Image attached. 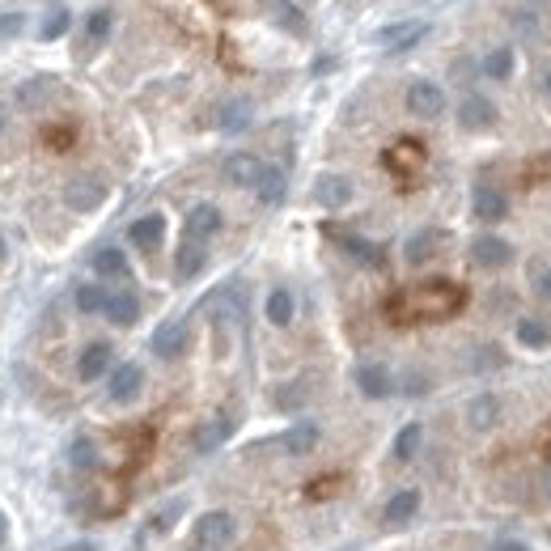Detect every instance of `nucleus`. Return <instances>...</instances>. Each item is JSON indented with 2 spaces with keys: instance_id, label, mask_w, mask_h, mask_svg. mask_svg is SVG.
<instances>
[{
  "instance_id": "obj_1",
  "label": "nucleus",
  "mask_w": 551,
  "mask_h": 551,
  "mask_svg": "<svg viewBox=\"0 0 551 551\" xmlns=\"http://www.w3.org/2000/svg\"><path fill=\"white\" fill-rule=\"evenodd\" d=\"M234 539H238L234 513L208 509V513L195 518V547H200V551H225V547H234Z\"/></svg>"
},
{
  "instance_id": "obj_2",
  "label": "nucleus",
  "mask_w": 551,
  "mask_h": 551,
  "mask_svg": "<svg viewBox=\"0 0 551 551\" xmlns=\"http://www.w3.org/2000/svg\"><path fill=\"white\" fill-rule=\"evenodd\" d=\"M64 204L73 212H94L106 204V183L94 179V174H81V179H68L64 183Z\"/></svg>"
},
{
  "instance_id": "obj_3",
  "label": "nucleus",
  "mask_w": 551,
  "mask_h": 551,
  "mask_svg": "<svg viewBox=\"0 0 551 551\" xmlns=\"http://www.w3.org/2000/svg\"><path fill=\"white\" fill-rule=\"evenodd\" d=\"M407 111L416 119H437L446 111V90L437 81H412L407 85Z\"/></svg>"
},
{
  "instance_id": "obj_4",
  "label": "nucleus",
  "mask_w": 551,
  "mask_h": 551,
  "mask_svg": "<svg viewBox=\"0 0 551 551\" xmlns=\"http://www.w3.org/2000/svg\"><path fill=\"white\" fill-rule=\"evenodd\" d=\"M458 128L462 132H492L496 128V106L484 94H467L458 102Z\"/></svg>"
},
{
  "instance_id": "obj_5",
  "label": "nucleus",
  "mask_w": 551,
  "mask_h": 551,
  "mask_svg": "<svg viewBox=\"0 0 551 551\" xmlns=\"http://www.w3.org/2000/svg\"><path fill=\"white\" fill-rule=\"evenodd\" d=\"M462 420H467V429L471 433H492L496 424H501V399L496 395H471L467 407H462Z\"/></svg>"
},
{
  "instance_id": "obj_6",
  "label": "nucleus",
  "mask_w": 551,
  "mask_h": 551,
  "mask_svg": "<svg viewBox=\"0 0 551 551\" xmlns=\"http://www.w3.org/2000/svg\"><path fill=\"white\" fill-rule=\"evenodd\" d=\"M149 348H153V357H162V361H179L183 352H187V323H183V318H170V323H162V327L153 331Z\"/></svg>"
},
{
  "instance_id": "obj_7",
  "label": "nucleus",
  "mask_w": 551,
  "mask_h": 551,
  "mask_svg": "<svg viewBox=\"0 0 551 551\" xmlns=\"http://www.w3.org/2000/svg\"><path fill=\"white\" fill-rule=\"evenodd\" d=\"M424 34H429V22H390L373 34V43L386 47V51H412Z\"/></svg>"
},
{
  "instance_id": "obj_8",
  "label": "nucleus",
  "mask_w": 551,
  "mask_h": 551,
  "mask_svg": "<svg viewBox=\"0 0 551 551\" xmlns=\"http://www.w3.org/2000/svg\"><path fill=\"white\" fill-rule=\"evenodd\" d=\"M471 212L484 225H496V221H505V212H509V200H505V191L501 187H492V183H479L471 191Z\"/></svg>"
},
{
  "instance_id": "obj_9",
  "label": "nucleus",
  "mask_w": 551,
  "mask_h": 551,
  "mask_svg": "<svg viewBox=\"0 0 551 551\" xmlns=\"http://www.w3.org/2000/svg\"><path fill=\"white\" fill-rule=\"evenodd\" d=\"M263 170H268V162H259L255 153H229L225 157V179L234 183V187H259V179H263Z\"/></svg>"
},
{
  "instance_id": "obj_10",
  "label": "nucleus",
  "mask_w": 551,
  "mask_h": 551,
  "mask_svg": "<svg viewBox=\"0 0 551 551\" xmlns=\"http://www.w3.org/2000/svg\"><path fill=\"white\" fill-rule=\"evenodd\" d=\"M352 378H357V390H361L365 399H386L390 390H395V378H390V369L378 365V361H361Z\"/></svg>"
},
{
  "instance_id": "obj_11",
  "label": "nucleus",
  "mask_w": 551,
  "mask_h": 551,
  "mask_svg": "<svg viewBox=\"0 0 551 551\" xmlns=\"http://www.w3.org/2000/svg\"><path fill=\"white\" fill-rule=\"evenodd\" d=\"M314 200L323 208H348L352 204V179H344V174H318L314 179Z\"/></svg>"
},
{
  "instance_id": "obj_12",
  "label": "nucleus",
  "mask_w": 551,
  "mask_h": 551,
  "mask_svg": "<svg viewBox=\"0 0 551 551\" xmlns=\"http://www.w3.org/2000/svg\"><path fill=\"white\" fill-rule=\"evenodd\" d=\"M140 390H145V369H140L136 361H123L111 369V399L115 403H132Z\"/></svg>"
},
{
  "instance_id": "obj_13",
  "label": "nucleus",
  "mask_w": 551,
  "mask_h": 551,
  "mask_svg": "<svg viewBox=\"0 0 551 551\" xmlns=\"http://www.w3.org/2000/svg\"><path fill=\"white\" fill-rule=\"evenodd\" d=\"M471 259L479 263V268H505V263L513 259V246L505 238H496V234H479L471 242Z\"/></svg>"
},
{
  "instance_id": "obj_14",
  "label": "nucleus",
  "mask_w": 551,
  "mask_h": 551,
  "mask_svg": "<svg viewBox=\"0 0 551 551\" xmlns=\"http://www.w3.org/2000/svg\"><path fill=\"white\" fill-rule=\"evenodd\" d=\"M128 238H132L136 251H157L162 238H166V217H162V212H149V217L132 221L128 225Z\"/></svg>"
},
{
  "instance_id": "obj_15",
  "label": "nucleus",
  "mask_w": 551,
  "mask_h": 551,
  "mask_svg": "<svg viewBox=\"0 0 551 551\" xmlns=\"http://www.w3.org/2000/svg\"><path fill=\"white\" fill-rule=\"evenodd\" d=\"M221 208L217 204H195L187 212V242H204L212 234H221Z\"/></svg>"
},
{
  "instance_id": "obj_16",
  "label": "nucleus",
  "mask_w": 551,
  "mask_h": 551,
  "mask_svg": "<svg viewBox=\"0 0 551 551\" xmlns=\"http://www.w3.org/2000/svg\"><path fill=\"white\" fill-rule=\"evenodd\" d=\"M111 361H115V348L106 344V340H94L90 348L81 352V361H77V378L81 382H98L106 369H111Z\"/></svg>"
},
{
  "instance_id": "obj_17",
  "label": "nucleus",
  "mask_w": 551,
  "mask_h": 551,
  "mask_svg": "<svg viewBox=\"0 0 551 551\" xmlns=\"http://www.w3.org/2000/svg\"><path fill=\"white\" fill-rule=\"evenodd\" d=\"M229 433H234V420H229V416H212V420H204L200 429H195L191 446H195V454H212L217 446H225Z\"/></svg>"
},
{
  "instance_id": "obj_18",
  "label": "nucleus",
  "mask_w": 551,
  "mask_h": 551,
  "mask_svg": "<svg viewBox=\"0 0 551 551\" xmlns=\"http://www.w3.org/2000/svg\"><path fill=\"white\" fill-rule=\"evenodd\" d=\"M111 30H115V13L106 9V5L90 9V17H85V30H81V47L85 51H98L106 39H111Z\"/></svg>"
},
{
  "instance_id": "obj_19",
  "label": "nucleus",
  "mask_w": 551,
  "mask_h": 551,
  "mask_svg": "<svg viewBox=\"0 0 551 551\" xmlns=\"http://www.w3.org/2000/svg\"><path fill=\"white\" fill-rule=\"evenodd\" d=\"M420 513V492L416 488H403V492H395L386 501V509H382V522L386 526H407Z\"/></svg>"
},
{
  "instance_id": "obj_20",
  "label": "nucleus",
  "mask_w": 551,
  "mask_h": 551,
  "mask_svg": "<svg viewBox=\"0 0 551 551\" xmlns=\"http://www.w3.org/2000/svg\"><path fill=\"white\" fill-rule=\"evenodd\" d=\"M251 123H255V106L246 102V98L221 102V111H217V128H221V132H246Z\"/></svg>"
},
{
  "instance_id": "obj_21",
  "label": "nucleus",
  "mask_w": 551,
  "mask_h": 551,
  "mask_svg": "<svg viewBox=\"0 0 551 551\" xmlns=\"http://www.w3.org/2000/svg\"><path fill=\"white\" fill-rule=\"evenodd\" d=\"M106 318H111L115 327H136V318H140V297L136 293H111L106 297V310H102Z\"/></svg>"
},
{
  "instance_id": "obj_22",
  "label": "nucleus",
  "mask_w": 551,
  "mask_h": 551,
  "mask_svg": "<svg viewBox=\"0 0 551 551\" xmlns=\"http://www.w3.org/2000/svg\"><path fill=\"white\" fill-rule=\"evenodd\" d=\"M284 454H293V458H301V454H310L314 446H318V424L314 420H301V424H293L289 433H284Z\"/></svg>"
},
{
  "instance_id": "obj_23",
  "label": "nucleus",
  "mask_w": 551,
  "mask_h": 551,
  "mask_svg": "<svg viewBox=\"0 0 551 551\" xmlns=\"http://www.w3.org/2000/svg\"><path fill=\"white\" fill-rule=\"evenodd\" d=\"M331 238H335V246H344L357 263H365V268H382V246H373V242H365L357 234H331Z\"/></svg>"
},
{
  "instance_id": "obj_24",
  "label": "nucleus",
  "mask_w": 551,
  "mask_h": 551,
  "mask_svg": "<svg viewBox=\"0 0 551 551\" xmlns=\"http://www.w3.org/2000/svg\"><path fill=\"white\" fill-rule=\"evenodd\" d=\"M204 263H208L204 242H187L183 251H179V259H174V276H179V280L187 284V280H195V276L204 272Z\"/></svg>"
},
{
  "instance_id": "obj_25",
  "label": "nucleus",
  "mask_w": 551,
  "mask_h": 551,
  "mask_svg": "<svg viewBox=\"0 0 551 551\" xmlns=\"http://www.w3.org/2000/svg\"><path fill=\"white\" fill-rule=\"evenodd\" d=\"M437 242H441V234H433V229H420V234L407 238V246H403V259L412 263V268H420V263H429V259H433Z\"/></svg>"
},
{
  "instance_id": "obj_26",
  "label": "nucleus",
  "mask_w": 551,
  "mask_h": 551,
  "mask_svg": "<svg viewBox=\"0 0 551 551\" xmlns=\"http://www.w3.org/2000/svg\"><path fill=\"white\" fill-rule=\"evenodd\" d=\"M293 314H297L293 293H289V289H272V293H268V323H272V327H289Z\"/></svg>"
},
{
  "instance_id": "obj_27",
  "label": "nucleus",
  "mask_w": 551,
  "mask_h": 551,
  "mask_svg": "<svg viewBox=\"0 0 551 551\" xmlns=\"http://www.w3.org/2000/svg\"><path fill=\"white\" fill-rule=\"evenodd\" d=\"M284 191H289V183H284V170H276V166H268V170H263V179H259V187H255L259 204L276 208V204L284 200Z\"/></svg>"
},
{
  "instance_id": "obj_28",
  "label": "nucleus",
  "mask_w": 551,
  "mask_h": 551,
  "mask_svg": "<svg viewBox=\"0 0 551 551\" xmlns=\"http://www.w3.org/2000/svg\"><path fill=\"white\" fill-rule=\"evenodd\" d=\"M420 441H424V429L412 420V424H403L399 437H395V446H390V454H395V462H412L420 454Z\"/></svg>"
},
{
  "instance_id": "obj_29",
  "label": "nucleus",
  "mask_w": 551,
  "mask_h": 551,
  "mask_svg": "<svg viewBox=\"0 0 551 551\" xmlns=\"http://www.w3.org/2000/svg\"><path fill=\"white\" fill-rule=\"evenodd\" d=\"M94 272L98 276H128V255L119 251V246H102V251H94Z\"/></svg>"
},
{
  "instance_id": "obj_30",
  "label": "nucleus",
  "mask_w": 551,
  "mask_h": 551,
  "mask_svg": "<svg viewBox=\"0 0 551 551\" xmlns=\"http://www.w3.org/2000/svg\"><path fill=\"white\" fill-rule=\"evenodd\" d=\"M518 344L522 348H547L551 344V327L543 318H518Z\"/></svg>"
},
{
  "instance_id": "obj_31",
  "label": "nucleus",
  "mask_w": 551,
  "mask_h": 551,
  "mask_svg": "<svg viewBox=\"0 0 551 551\" xmlns=\"http://www.w3.org/2000/svg\"><path fill=\"white\" fill-rule=\"evenodd\" d=\"M68 22H73V13H68L64 5H51L47 13H43V26H39V39L43 43H56L60 34L68 30Z\"/></svg>"
},
{
  "instance_id": "obj_32",
  "label": "nucleus",
  "mask_w": 551,
  "mask_h": 551,
  "mask_svg": "<svg viewBox=\"0 0 551 551\" xmlns=\"http://www.w3.org/2000/svg\"><path fill=\"white\" fill-rule=\"evenodd\" d=\"M484 73L492 81H509L513 77V47H492L484 56Z\"/></svg>"
},
{
  "instance_id": "obj_33",
  "label": "nucleus",
  "mask_w": 551,
  "mask_h": 551,
  "mask_svg": "<svg viewBox=\"0 0 551 551\" xmlns=\"http://www.w3.org/2000/svg\"><path fill=\"white\" fill-rule=\"evenodd\" d=\"M106 297H111V293H106L102 284H81V289H77V310L81 314H102L106 310Z\"/></svg>"
},
{
  "instance_id": "obj_34",
  "label": "nucleus",
  "mask_w": 551,
  "mask_h": 551,
  "mask_svg": "<svg viewBox=\"0 0 551 551\" xmlns=\"http://www.w3.org/2000/svg\"><path fill=\"white\" fill-rule=\"evenodd\" d=\"M68 462H73L77 471H90L94 462H98V446H94L90 437H77L73 446H68Z\"/></svg>"
},
{
  "instance_id": "obj_35",
  "label": "nucleus",
  "mask_w": 551,
  "mask_h": 551,
  "mask_svg": "<svg viewBox=\"0 0 551 551\" xmlns=\"http://www.w3.org/2000/svg\"><path fill=\"white\" fill-rule=\"evenodd\" d=\"M26 30V9H0V39H17Z\"/></svg>"
},
{
  "instance_id": "obj_36",
  "label": "nucleus",
  "mask_w": 551,
  "mask_h": 551,
  "mask_svg": "<svg viewBox=\"0 0 551 551\" xmlns=\"http://www.w3.org/2000/svg\"><path fill=\"white\" fill-rule=\"evenodd\" d=\"M276 17L284 26H289L293 34H306V17H301V9L293 5V0H276Z\"/></svg>"
},
{
  "instance_id": "obj_37",
  "label": "nucleus",
  "mask_w": 551,
  "mask_h": 551,
  "mask_svg": "<svg viewBox=\"0 0 551 551\" xmlns=\"http://www.w3.org/2000/svg\"><path fill=\"white\" fill-rule=\"evenodd\" d=\"M530 280H535V293L543 301H551V268H535V272H530Z\"/></svg>"
},
{
  "instance_id": "obj_38",
  "label": "nucleus",
  "mask_w": 551,
  "mask_h": 551,
  "mask_svg": "<svg viewBox=\"0 0 551 551\" xmlns=\"http://www.w3.org/2000/svg\"><path fill=\"white\" fill-rule=\"evenodd\" d=\"M492 551H530V547H526L522 539H496V543H492Z\"/></svg>"
},
{
  "instance_id": "obj_39",
  "label": "nucleus",
  "mask_w": 551,
  "mask_h": 551,
  "mask_svg": "<svg viewBox=\"0 0 551 551\" xmlns=\"http://www.w3.org/2000/svg\"><path fill=\"white\" fill-rule=\"evenodd\" d=\"M543 94H547V98H551V64H547V68H543Z\"/></svg>"
},
{
  "instance_id": "obj_40",
  "label": "nucleus",
  "mask_w": 551,
  "mask_h": 551,
  "mask_svg": "<svg viewBox=\"0 0 551 551\" xmlns=\"http://www.w3.org/2000/svg\"><path fill=\"white\" fill-rule=\"evenodd\" d=\"M5 530H9V518L0 513V547H5Z\"/></svg>"
},
{
  "instance_id": "obj_41",
  "label": "nucleus",
  "mask_w": 551,
  "mask_h": 551,
  "mask_svg": "<svg viewBox=\"0 0 551 551\" xmlns=\"http://www.w3.org/2000/svg\"><path fill=\"white\" fill-rule=\"evenodd\" d=\"M5 255H9V246H5V234H0V263H5Z\"/></svg>"
},
{
  "instance_id": "obj_42",
  "label": "nucleus",
  "mask_w": 551,
  "mask_h": 551,
  "mask_svg": "<svg viewBox=\"0 0 551 551\" xmlns=\"http://www.w3.org/2000/svg\"><path fill=\"white\" fill-rule=\"evenodd\" d=\"M64 551H94L90 543H81V547H64Z\"/></svg>"
},
{
  "instance_id": "obj_43",
  "label": "nucleus",
  "mask_w": 551,
  "mask_h": 551,
  "mask_svg": "<svg viewBox=\"0 0 551 551\" xmlns=\"http://www.w3.org/2000/svg\"><path fill=\"white\" fill-rule=\"evenodd\" d=\"M0 132H5V111H0Z\"/></svg>"
},
{
  "instance_id": "obj_44",
  "label": "nucleus",
  "mask_w": 551,
  "mask_h": 551,
  "mask_svg": "<svg viewBox=\"0 0 551 551\" xmlns=\"http://www.w3.org/2000/svg\"><path fill=\"white\" fill-rule=\"evenodd\" d=\"M547 496H551V479H547Z\"/></svg>"
}]
</instances>
